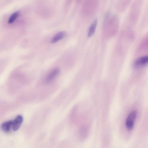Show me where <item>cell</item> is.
<instances>
[{
	"instance_id": "1",
	"label": "cell",
	"mask_w": 148,
	"mask_h": 148,
	"mask_svg": "<svg viewBox=\"0 0 148 148\" xmlns=\"http://www.w3.org/2000/svg\"><path fill=\"white\" fill-rule=\"evenodd\" d=\"M136 112L135 110L131 112L127 116L125 121V125L129 131L132 130L134 128Z\"/></svg>"
},
{
	"instance_id": "2",
	"label": "cell",
	"mask_w": 148,
	"mask_h": 148,
	"mask_svg": "<svg viewBox=\"0 0 148 148\" xmlns=\"http://www.w3.org/2000/svg\"><path fill=\"white\" fill-rule=\"evenodd\" d=\"M60 71L59 69L58 68L52 70L46 76L45 79V82L48 84L52 82L58 75Z\"/></svg>"
},
{
	"instance_id": "3",
	"label": "cell",
	"mask_w": 148,
	"mask_h": 148,
	"mask_svg": "<svg viewBox=\"0 0 148 148\" xmlns=\"http://www.w3.org/2000/svg\"><path fill=\"white\" fill-rule=\"evenodd\" d=\"M148 57L147 56H144L140 57L137 59L134 62V66L138 68L146 65L148 63Z\"/></svg>"
},
{
	"instance_id": "4",
	"label": "cell",
	"mask_w": 148,
	"mask_h": 148,
	"mask_svg": "<svg viewBox=\"0 0 148 148\" xmlns=\"http://www.w3.org/2000/svg\"><path fill=\"white\" fill-rule=\"evenodd\" d=\"M23 121V118L21 115H18L13 122L12 128L13 130L16 131L20 127Z\"/></svg>"
},
{
	"instance_id": "5",
	"label": "cell",
	"mask_w": 148,
	"mask_h": 148,
	"mask_svg": "<svg viewBox=\"0 0 148 148\" xmlns=\"http://www.w3.org/2000/svg\"><path fill=\"white\" fill-rule=\"evenodd\" d=\"M13 121H9L2 123L1 125V128L2 130L4 132L8 133L11 130Z\"/></svg>"
},
{
	"instance_id": "6",
	"label": "cell",
	"mask_w": 148,
	"mask_h": 148,
	"mask_svg": "<svg viewBox=\"0 0 148 148\" xmlns=\"http://www.w3.org/2000/svg\"><path fill=\"white\" fill-rule=\"evenodd\" d=\"M66 35L65 32L64 31L59 32L56 34L53 37L51 40V42L52 43H55L63 38Z\"/></svg>"
},
{
	"instance_id": "7",
	"label": "cell",
	"mask_w": 148,
	"mask_h": 148,
	"mask_svg": "<svg viewBox=\"0 0 148 148\" xmlns=\"http://www.w3.org/2000/svg\"><path fill=\"white\" fill-rule=\"evenodd\" d=\"M97 23V19H95L91 24L88 32V37H91L94 33Z\"/></svg>"
},
{
	"instance_id": "8",
	"label": "cell",
	"mask_w": 148,
	"mask_h": 148,
	"mask_svg": "<svg viewBox=\"0 0 148 148\" xmlns=\"http://www.w3.org/2000/svg\"><path fill=\"white\" fill-rule=\"evenodd\" d=\"M18 12H16L13 13L10 16L8 20V23L11 24L13 23L19 15Z\"/></svg>"
}]
</instances>
